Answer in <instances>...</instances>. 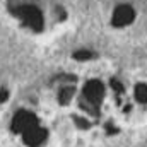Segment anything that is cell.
Segmentation results:
<instances>
[{
  "label": "cell",
  "mask_w": 147,
  "mask_h": 147,
  "mask_svg": "<svg viewBox=\"0 0 147 147\" xmlns=\"http://www.w3.org/2000/svg\"><path fill=\"white\" fill-rule=\"evenodd\" d=\"M5 10L22 31L41 36L67 22V9L58 0H5Z\"/></svg>",
  "instance_id": "6da1fadb"
},
{
  "label": "cell",
  "mask_w": 147,
  "mask_h": 147,
  "mask_svg": "<svg viewBox=\"0 0 147 147\" xmlns=\"http://www.w3.org/2000/svg\"><path fill=\"white\" fill-rule=\"evenodd\" d=\"M105 99V86L98 79H89L82 87V99L80 108L91 115H98L99 105Z\"/></svg>",
  "instance_id": "7a4b0ae2"
},
{
  "label": "cell",
  "mask_w": 147,
  "mask_h": 147,
  "mask_svg": "<svg viewBox=\"0 0 147 147\" xmlns=\"http://www.w3.org/2000/svg\"><path fill=\"white\" fill-rule=\"evenodd\" d=\"M134 19H135V10L130 5H120L115 9L111 22L115 26H127V24L134 22Z\"/></svg>",
  "instance_id": "3957f363"
},
{
  "label": "cell",
  "mask_w": 147,
  "mask_h": 147,
  "mask_svg": "<svg viewBox=\"0 0 147 147\" xmlns=\"http://www.w3.org/2000/svg\"><path fill=\"white\" fill-rule=\"evenodd\" d=\"M135 99L142 105H147V84H137L135 86Z\"/></svg>",
  "instance_id": "277c9868"
}]
</instances>
